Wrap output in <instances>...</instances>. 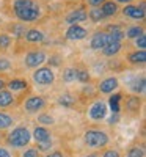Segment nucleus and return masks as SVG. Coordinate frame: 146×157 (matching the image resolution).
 Instances as JSON below:
<instances>
[{
  "label": "nucleus",
  "mask_w": 146,
  "mask_h": 157,
  "mask_svg": "<svg viewBox=\"0 0 146 157\" xmlns=\"http://www.w3.org/2000/svg\"><path fill=\"white\" fill-rule=\"evenodd\" d=\"M11 11L22 24L36 22L43 17V8L38 0H11Z\"/></svg>",
  "instance_id": "obj_1"
},
{
  "label": "nucleus",
  "mask_w": 146,
  "mask_h": 157,
  "mask_svg": "<svg viewBox=\"0 0 146 157\" xmlns=\"http://www.w3.org/2000/svg\"><path fill=\"white\" fill-rule=\"evenodd\" d=\"M5 146H8L13 151H21L24 148L30 146L32 143V129L29 124L21 123L14 127H11L8 132H5L3 137Z\"/></svg>",
  "instance_id": "obj_2"
},
{
  "label": "nucleus",
  "mask_w": 146,
  "mask_h": 157,
  "mask_svg": "<svg viewBox=\"0 0 146 157\" xmlns=\"http://www.w3.org/2000/svg\"><path fill=\"white\" fill-rule=\"evenodd\" d=\"M82 140H83V145L88 149L98 151V152L110 145V135L104 129H98V127L86 129L82 135Z\"/></svg>",
  "instance_id": "obj_3"
},
{
  "label": "nucleus",
  "mask_w": 146,
  "mask_h": 157,
  "mask_svg": "<svg viewBox=\"0 0 146 157\" xmlns=\"http://www.w3.org/2000/svg\"><path fill=\"white\" fill-rule=\"evenodd\" d=\"M49 105L47 99L43 94H29L25 99H22V102L19 104V107L22 110V113H25L27 116H36L41 112H44Z\"/></svg>",
  "instance_id": "obj_4"
},
{
  "label": "nucleus",
  "mask_w": 146,
  "mask_h": 157,
  "mask_svg": "<svg viewBox=\"0 0 146 157\" xmlns=\"http://www.w3.org/2000/svg\"><path fill=\"white\" fill-rule=\"evenodd\" d=\"M55 80H57L55 69L49 68L47 64L32 71V74H30V83L38 88H50L55 83Z\"/></svg>",
  "instance_id": "obj_5"
},
{
  "label": "nucleus",
  "mask_w": 146,
  "mask_h": 157,
  "mask_svg": "<svg viewBox=\"0 0 146 157\" xmlns=\"http://www.w3.org/2000/svg\"><path fill=\"white\" fill-rule=\"evenodd\" d=\"M47 52L44 49H30L24 54L22 57V66L25 69H30V71H35L38 68H41L46 64L47 61Z\"/></svg>",
  "instance_id": "obj_6"
},
{
  "label": "nucleus",
  "mask_w": 146,
  "mask_h": 157,
  "mask_svg": "<svg viewBox=\"0 0 146 157\" xmlns=\"http://www.w3.org/2000/svg\"><path fill=\"white\" fill-rule=\"evenodd\" d=\"M5 88L8 91H11V93L19 99V102H22V99H25L30 94L32 83H30L29 78H25V77H11L6 80Z\"/></svg>",
  "instance_id": "obj_7"
},
{
  "label": "nucleus",
  "mask_w": 146,
  "mask_h": 157,
  "mask_svg": "<svg viewBox=\"0 0 146 157\" xmlns=\"http://www.w3.org/2000/svg\"><path fill=\"white\" fill-rule=\"evenodd\" d=\"M107 115H109V107H107V102L104 99H94L86 109V116L93 123L104 121L107 118Z\"/></svg>",
  "instance_id": "obj_8"
},
{
  "label": "nucleus",
  "mask_w": 146,
  "mask_h": 157,
  "mask_svg": "<svg viewBox=\"0 0 146 157\" xmlns=\"http://www.w3.org/2000/svg\"><path fill=\"white\" fill-rule=\"evenodd\" d=\"M141 107H143V96H137V94H126L123 98V102H121V112L124 110L129 116H134L137 118L141 112Z\"/></svg>",
  "instance_id": "obj_9"
},
{
  "label": "nucleus",
  "mask_w": 146,
  "mask_h": 157,
  "mask_svg": "<svg viewBox=\"0 0 146 157\" xmlns=\"http://www.w3.org/2000/svg\"><path fill=\"white\" fill-rule=\"evenodd\" d=\"M121 88V82H119V78L116 75H107L101 78L96 85V93L101 94V96H110L116 91H119Z\"/></svg>",
  "instance_id": "obj_10"
},
{
  "label": "nucleus",
  "mask_w": 146,
  "mask_h": 157,
  "mask_svg": "<svg viewBox=\"0 0 146 157\" xmlns=\"http://www.w3.org/2000/svg\"><path fill=\"white\" fill-rule=\"evenodd\" d=\"M124 17L127 19H132V21H144V16H146V8H144V0H141L140 5H124L123 10L119 11Z\"/></svg>",
  "instance_id": "obj_11"
},
{
  "label": "nucleus",
  "mask_w": 146,
  "mask_h": 157,
  "mask_svg": "<svg viewBox=\"0 0 146 157\" xmlns=\"http://www.w3.org/2000/svg\"><path fill=\"white\" fill-rule=\"evenodd\" d=\"M144 90H146V78H144V74L143 72L134 75L127 82V91H129V94L143 96L144 94Z\"/></svg>",
  "instance_id": "obj_12"
},
{
  "label": "nucleus",
  "mask_w": 146,
  "mask_h": 157,
  "mask_svg": "<svg viewBox=\"0 0 146 157\" xmlns=\"http://www.w3.org/2000/svg\"><path fill=\"white\" fill-rule=\"evenodd\" d=\"M88 36V30L85 27H82L80 24L75 25H68V29L64 30V39L66 41H83V39Z\"/></svg>",
  "instance_id": "obj_13"
},
{
  "label": "nucleus",
  "mask_w": 146,
  "mask_h": 157,
  "mask_svg": "<svg viewBox=\"0 0 146 157\" xmlns=\"http://www.w3.org/2000/svg\"><path fill=\"white\" fill-rule=\"evenodd\" d=\"M126 63L130 68H144L146 64V50H130L126 54Z\"/></svg>",
  "instance_id": "obj_14"
},
{
  "label": "nucleus",
  "mask_w": 146,
  "mask_h": 157,
  "mask_svg": "<svg viewBox=\"0 0 146 157\" xmlns=\"http://www.w3.org/2000/svg\"><path fill=\"white\" fill-rule=\"evenodd\" d=\"M19 99L8 91L6 88H3L0 91V110H11V109H16L19 107Z\"/></svg>",
  "instance_id": "obj_15"
},
{
  "label": "nucleus",
  "mask_w": 146,
  "mask_h": 157,
  "mask_svg": "<svg viewBox=\"0 0 146 157\" xmlns=\"http://www.w3.org/2000/svg\"><path fill=\"white\" fill-rule=\"evenodd\" d=\"M24 41L30 44V46H38V44H44L46 43V35L43 30L35 29V27H29V30L24 35Z\"/></svg>",
  "instance_id": "obj_16"
},
{
  "label": "nucleus",
  "mask_w": 146,
  "mask_h": 157,
  "mask_svg": "<svg viewBox=\"0 0 146 157\" xmlns=\"http://www.w3.org/2000/svg\"><path fill=\"white\" fill-rule=\"evenodd\" d=\"M32 140L36 143H44V141H50L54 140V134H52L50 127H44V126H35L32 129Z\"/></svg>",
  "instance_id": "obj_17"
},
{
  "label": "nucleus",
  "mask_w": 146,
  "mask_h": 157,
  "mask_svg": "<svg viewBox=\"0 0 146 157\" xmlns=\"http://www.w3.org/2000/svg\"><path fill=\"white\" fill-rule=\"evenodd\" d=\"M107 32L105 30H98L93 33L91 39H90V49L94 52H101L105 46H107Z\"/></svg>",
  "instance_id": "obj_18"
},
{
  "label": "nucleus",
  "mask_w": 146,
  "mask_h": 157,
  "mask_svg": "<svg viewBox=\"0 0 146 157\" xmlns=\"http://www.w3.org/2000/svg\"><path fill=\"white\" fill-rule=\"evenodd\" d=\"M83 21H86V10H85V6L74 8V10L68 11V14L64 16V22L68 25H75V24H80Z\"/></svg>",
  "instance_id": "obj_19"
},
{
  "label": "nucleus",
  "mask_w": 146,
  "mask_h": 157,
  "mask_svg": "<svg viewBox=\"0 0 146 157\" xmlns=\"http://www.w3.org/2000/svg\"><path fill=\"white\" fill-rule=\"evenodd\" d=\"M27 30H29V25L22 22H10L5 25V32L10 36H13V39H22Z\"/></svg>",
  "instance_id": "obj_20"
},
{
  "label": "nucleus",
  "mask_w": 146,
  "mask_h": 157,
  "mask_svg": "<svg viewBox=\"0 0 146 157\" xmlns=\"http://www.w3.org/2000/svg\"><path fill=\"white\" fill-rule=\"evenodd\" d=\"M17 118L10 113V110H0V132H8L11 127L16 126Z\"/></svg>",
  "instance_id": "obj_21"
},
{
  "label": "nucleus",
  "mask_w": 146,
  "mask_h": 157,
  "mask_svg": "<svg viewBox=\"0 0 146 157\" xmlns=\"http://www.w3.org/2000/svg\"><path fill=\"white\" fill-rule=\"evenodd\" d=\"M99 10L102 11V16L104 19H115L118 14H119V11H121V8H119L118 3H115L113 0H107V2H104Z\"/></svg>",
  "instance_id": "obj_22"
},
{
  "label": "nucleus",
  "mask_w": 146,
  "mask_h": 157,
  "mask_svg": "<svg viewBox=\"0 0 146 157\" xmlns=\"http://www.w3.org/2000/svg\"><path fill=\"white\" fill-rule=\"evenodd\" d=\"M124 94L121 91H116V93L110 94L109 102H107V107H110V113H116V115H121V102H123Z\"/></svg>",
  "instance_id": "obj_23"
},
{
  "label": "nucleus",
  "mask_w": 146,
  "mask_h": 157,
  "mask_svg": "<svg viewBox=\"0 0 146 157\" xmlns=\"http://www.w3.org/2000/svg\"><path fill=\"white\" fill-rule=\"evenodd\" d=\"M57 102L60 104L61 107H66V109H72L77 105V102H79V98L71 93V91H64V93H61L58 98H57Z\"/></svg>",
  "instance_id": "obj_24"
},
{
  "label": "nucleus",
  "mask_w": 146,
  "mask_h": 157,
  "mask_svg": "<svg viewBox=\"0 0 146 157\" xmlns=\"http://www.w3.org/2000/svg\"><path fill=\"white\" fill-rule=\"evenodd\" d=\"M123 49H124L123 43H110V44H107L101 50V54L105 58H115V57H118L119 54H121Z\"/></svg>",
  "instance_id": "obj_25"
},
{
  "label": "nucleus",
  "mask_w": 146,
  "mask_h": 157,
  "mask_svg": "<svg viewBox=\"0 0 146 157\" xmlns=\"http://www.w3.org/2000/svg\"><path fill=\"white\" fill-rule=\"evenodd\" d=\"M126 157H146V149H144V143L143 141H134L132 145L127 146Z\"/></svg>",
  "instance_id": "obj_26"
},
{
  "label": "nucleus",
  "mask_w": 146,
  "mask_h": 157,
  "mask_svg": "<svg viewBox=\"0 0 146 157\" xmlns=\"http://www.w3.org/2000/svg\"><path fill=\"white\" fill-rule=\"evenodd\" d=\"M61 82L66 83V85L77 82V68H74V66H64L61 69Z\"/></svg>",
  "instance_id": "obj_27"
},
{
  "label": "nucleus",
  "mask_w": 146,
  "mask_h": 157,
  "mask_svg": "<svg viewBox=\"0 0 146 157\" xmlns=\"http://www.w3.org/2000/svg\"><path fill=\"white\" fill-rule=\"evenodd\" d=\"M144 33V25H138V24H135V25H127L126 27V30H124V38L126 39H130V41H134L135 38H138L140 35H143Z\"/></svg>",
  "instance_id": "obj_28"
},
{
  "label": "nucleus",
  "mask_w": 146,
  "mask_h": 157,
  "mask_svg": "<svg viewBox=\"0 0 146 157\" xmlns=\"http://www.w3.org/2000/svg\"><path fill=\"white\" fill-rule=\"evenodd\" d=\"M55 116L52 115L50 112H41L39 115H36V123L38 126H44V127H50V126H54L55 124Z\"/></svg>",
  "instance_id": "obj_29"
},
{
  "label": "nucleus",
  "mask_w": 146,
  "mask_h": 157,
  "mask_svg": "<svg viewBox=\"0 0 146 157\" xmlns=\"http://www.w3.org/2000/svg\"><path fill=\"white\" fill-rule=\"evenodd\" d=\"M13 44H14L13 36H10L6 32H0V52H2V55L6 54V52L13 47Z\"/></svg>",
  "instance_id": "obj_30"
},
{
  "label": "nucleus",
  "mask_w": 146,
  "mask_h": 157,
  "mask_svg": "<svg viewBox=\"0 0 146 157\" xmlns=\"http://www.w3.org/2000/svg\"><path fill=\"white\" fill-rule=\"evenodd\" d=\"M86 19H90L93 24H101L102 21H105L104 16H102V11H101L99 8H88V11H86Z\"/></svg>",
  "instance_id": "obj_31"
},
{
  "label": "nucleus",
  "mask_w": 146,
  "mask_h": 157,
  "mask_svg": "<svg viewBox=\"0 0 146 157\" xmlns=\"http://www.w3.org/2000/svg\"><path fill=\"white\" fill-rule=\"evenodd\" d=\"M13 68H14V61L6 55H0V74L5 75V72H10Z\"/></svg>",
  "instance_id": "obj_32"
},
{
  "label": "nucleus",
  "mask_w": 146,
  "mask_h": 157,
  "mask_svg": "<svg viewBox=\"0 0 146 157\" xmlns=\"http://www.w3.org/2000/svg\"><path fill=\"white\" fill-rule=\"evenodd\" d=\"M17 157H43V154L36 149V146H32V145H30V146H27V148L21 149L19 154H17Z\"/></svg>",
  "instance_id": "obj_33"
},
{
  "label": "nucleus",
  "mask_w": 146,
  "mask_h": 157,
  "mask_svg": "<svg viewBox=\"0 0 146 157\" xmlns=\"http://www.w3.org/2000/svg\"><path fill=\"white\" fill-rule=\"evenodd\" d=\"M77 82L79 83H90L91 82V75H90V71L85 69V68H77Z\"/></svg>",
  "instance_id": "obj_34"
},
{
  "label": "nucleus",
  "mask_w": 146,
  "mask_h": 157,
  "mask_svg": "<svg viewBox=\"0 0 146 157\" xmlns=\"http://www.w3.org/2000/svg\"><path fill=\"white\" fill-rule=\"evenodd\" d=\"M35 146L41 154H47V152L55 149V143H54V140H50V141H44V143H38V145H35Z\"/></svg>",
  "instance_id": "obj_35"
},
{
  "label": "nucleus",
  "mask_w": 146,
  "mask_h": 157,
  "mask_svg": "<svg viewBox=\"0 0 146 157\" xmlns=\"http://www.w3.org/2000/svg\"><path fill=\"white\" fill-rule=\"evenodd\" d=\"M99 157H123V154H121V151H119L118 148L107 146V148L102 149V152L99 154Z\"/></svg>",
  "instance_id": "obj_36"
},
{
  "label": "nucleus",
  "mask_w": 146,
  "mask_h": 157,
  "mask_svg": "<svg viewBox=\"0 0 146 157\" xmlns=\"http://www.w3.org/2000/svg\"><path fill=\"white\" fill-rule=\"evenodd\" d=\"M134 47L137 50H146V33H143L134 39Z\"/></svg>",
  "instance_id": "obj_37"
},
{
  "label": "nucleus",
  "mask_w": 146,
  "mask_h": 157,
  "mask_svg": "<svg viewBox=\"0 0 146 157\" xmlns=\"http://www.w3.org/2000/svg\"><path fill=\"white\" fill-rule=\"evenodd\" d=\"M0 157H17V151H13L0 143Z\"/></svg>",
  "instance_id": "obj_38"
},
{
  "label": "nucleus",
  "mask_w": 146,
  "mask_h": 157,
  "mask_svg": "<svg viewBox=\"0 0 146 157\" xmlns=\"http://www.w3.org/2000/svg\"><path fill=\"white\" fill-rule=\"evenodd\" d=\"M43 157H66V152H64L63 149H58V148H55L54 151H50V152L44 154Z\"/></svg>",
  "instance_id": "obj_39"
},
{
  "label": "nucleus",
  "mask_w": 146,
  "mask_h": 157,
  "mask_svg": "<svg viewBox=\"0 0 146 157\" xmlns=\"http://www.w3.org/2000/svg\"><path fill=\"white\" fill-rule=\"evenodd\" d=\"M104 2H107V0H85V5L88 8H99Z\"/></svg>",
  "instance_id": "obj_40"
},
{
  "label": "nucleus",
  "mask_w": 146,
  "mask_h": 157,
  "mask_svg": "<svg viewBox=\"0 0 146 157\" xmlns=\"http://www.w3.org/2000/svg\"><path fill=\"white\" fill-rule=\"evenodd\" d=\"M119 116H121V115H116V113H112V116H110V121H109V124H110V126L116 124V123H118V120H119Z\"/></svg>",
  "instance_id": "obj_41"
},
{
  "label": "nucleus",
  "mask_w": 146,
  "mask_h": 157,
  "mask_svg": "<svg viewBox=\"0 0 146 157\" xmlns=\"http://www.w3.org/2000/svg\"><path fill=\"white\" fill-rule=\"evenodd\" d=\"M6 75H3V74H0V91H2L5 86H6Z\"/></svg>",
  "instance_id": "obj_42"
},
{
  "label": "nucleus",
  "mask_w": 146,
  "mask_h": 157,
  "mask_svg": "<svg viewBox=\"0 0 146 157\" xmlns=\"http://www.w3.org/2000/svg\"><path fill=\"white\" fill-rule=\"evenodd\" d=\"M115 3H118V5H130V3H134L135 0H113Z\"/></svg>",
  "instance_id": "obj_43"
},
{
  "label": "nucleus",
  "mask_w": 146,
  "mask_h": 157,
  "mask_svg": "<svg viewBox=\"0 0 146 157\" xmlns=\"http://www.w3.org/2000/svg\"><path fill=\"white\" fill-rule=\"evenodd\" d=\"M82 157H99V152L98 151H93V152H88V154H85Z\"/></svg>",
  "instance_id": "obj_44"
},
{
  "label": "nucleus",
  "mask_w": 146,
  "mask_h": 157,
  "mask_svg": "<svg viewBox=\"0 0 146 157\" xmlns=\"http://www.w3.org/2000/svg\"><path fill=\"white\" fill-rule=\"evenodd\" d=\"M3 137H5V134H3V132H0V143L3 141Z\"/></svg>",
  "instance_id": "obj_45"
},
{
  "label": "nucleus",
  "mask_w": 146,
  "mask_h": 157,
  "mask_svg": "<svg viewBox=\"0 0 146 157\" xmlns=\"http://www.w3.org/2000/svg\"><path fill=\"white\" fill-rule=\"evenodd\" d=\"M68 2H80V0H68Z\"/></svg>",
  "instance_id": "obj_46"
},
{
  "label": "nucleus",
  "mask_w": 146,
  "mask_h": 157,
  "mask_svg": "<svg viewBox=\"0 0 146 157\" xmlns=\"http://www.w3.org/2000/svg\"><path fill=\"white\" fill-rule=\"evenodd\" d=\"M0 24H2V16H0Z\"/></svg>",
  "instance_id": "obj_47"
}]
</instances>
